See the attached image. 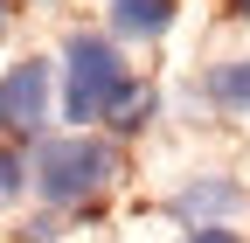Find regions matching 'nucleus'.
I'll return each instance as SVG.
<instances>
[{
  "label": "nucleus",
  "mask_w": 250,
  "mask_h": 243,
  "mask_svg": "<svg viewBox=\"0 0 250 243\" xmlns=\"http://www.w3.org/2000/svg\"><path fill=\"white\" fill-rule=\"evenodd\" d=\"M0 28H7V0H0Z\"/></svg>",
  "instance_id": "9b49d317"
},
{
  "label": "nucleus",
  "mask_w": 250,
  "mask_h": 243,
  "mask_svg": "<svg viewBox=\"0 0 250 243\" xmlns=\"http://www.w3.org/2000/svg\"><path fill=\"white\" fill-rule=\"evenodd\" d=\"M153 111H160V90L153 83H125V98L111 104V132H139V125H153Z\"/></svg>",
  "instance_id": "0eeeda50"
},
{
  "label": "nucleus",
  "mask_w": 250,
  "mask_h": 243,
  "mask_svg": "<svg viewBox=\"0 0 250 243\" xmlns=\"http://www.w3.org/2000/svg\"><path fill=\"white\" fill-rule=\"evenodd\" d=\"M49 118V63L28 56L0 77V132H42Z\"/></svg>",
  "instance_id": "7ed1b4c3"
},
{
  "label": "nucleus",
  "mask_w": 250,
  "mask_h": 243,
  "mask_svg": "<svg viewBox=\"0 0 250 243\" xmlns=\"http://www.w3.org/2000/svg\"><path fill=\"white\" fill-rule=\"evenodd\" d=\"M125 83H132V70H125V56H118L111 35L77 28V35L62 42V111H70L77 125L111 118V104L125 98Z\"/></svg>",
  "instance_id": "f03ea898"
},
{
  "label": "nucleus",
  "mask_w": 250,
  "mask_h": 243,
  "mask_svg": "<svg viewBox=\"0 0 250 243\" xmlns=\"http://www.w3.org/2000/svg\"><path fill=\"white\" fill-rule=\"evenodd\" d=\"M181 243H236V229H188Z\"/></svg>",
  "instance_id": "1a4fd4ad"
},
{
  "label": "nucleus",
  "mask_w": 250,
  "mask_h": 243,
  "mask_svg": "<svg viewBox=\"0 0 250 243\" xmlns=\"http://www.w3.org/2000/svg\"><path fill=\"white\" fill-rule=\"evenodd\" d=\"M21 181H28V167H21V160L7 153V146H0V208H7V202L21 195Z\"/></svg>",
  "instance_id": "6e6552de"
},
{
  "label": "nucleus",
  "mask_w": 250,
  "mask_h": 243,
  "mask_svg": "<svg viewBox=\"0 0 250 243\" xmlns=\"http://www.w3.org/2000/svg\"><path fill=\"white\" fill-rule=\"evenodd\" d=\"M28 181L42 188V202L70 208L83 195H98L118 181V146L111 139H90V132H62V139H42L35 160H28Z\"/></svg>",
  "instance_id": "f257e3e1"
},
{
  "label": "nucleus",
  "mask_w": 250,
  "mask_h": 243,
  "mask_svg": "<svg viewBox=\"0 0 250 243\" xmlns=\"http://www.w3.org/2000/svg\"><path fill=\"white\" fill-rule=\"evenodd\" d=\"M174 28V0H111V35L125 42H160Z\"/></svg>",
  "instance_id": "39448f33"
},
{
  "label": "nucleus",
  "mask_w": 250,
  "mask_h": 243,
  "mask_svg": "<svg viewBox=\"0 0 250 243\" xmlns=\"http://www.w3.org/2000/svg\"><path fill=\"white\" fill-rule=\"evenodd\" d=\"M229 14H250V0H229Z\"/></svg>",
  "instance_id": "9d476101"
},
{
  "label": "nucleus",
  "mask_w": 250,
  "mask_h": 243,
  "mask_svg": "<svg viewBox=\"0 0 250 243\" xmlns=\"http://www.w3.org/2000/svg\"><path fill=\"white\" fill-rule=\"evenodd\" d=\"M202 90H208V98L223 104V111L250 118V56H243V63H215V70L202 77Z\"/></svg>",
  "instance_id": "423d86ee"
},
{
  "label": "nucleus",
  "mask_w": 250,
  "mask_h": 243,
  "mask_svg": "<svg viewBox=\"0 0 250 243\" xmlns=\"http://www.w3.org/2000/svg\"><path fill=\"white\" fill-rule=\"evenodd\" d=\"M174 216H181L188 229H229V223L243 216V188L223 181V174H202V181H188V188L174 195Z\"/></svg>",
  "instance_id": "20e7f679"
}]
</instances>
